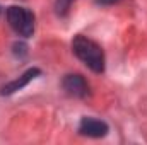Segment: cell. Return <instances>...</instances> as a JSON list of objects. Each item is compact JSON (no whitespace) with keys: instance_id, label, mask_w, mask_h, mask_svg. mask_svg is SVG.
<instances>
[{"instance_id":"obj_4","label":"cell","mask_w":147,"mask_h":145,"mask_svg":"<svg viewBox=\"0 0 147 145\" xmlns=\"http://www.w3.org/2000/svg\"><path fill=\"white\" fill-rule=\"evenodd\" d=\"M108 125L101 119L96 118H82L80 125H79V133L84 137H91V138H101L108 133Z\"/></svg>"},{"instance_id":"obj_6","label":"cell","mask_w":147,"mask_h":145,"mask_svg":"<svg viewBox=\"0 0 147 145\" xmlns=\"http://www.w3.org/2000/svg\"><path fill=\"white\" fill-rule=\"evenodd\" d=\"M74 0H57L55 2V10H57V14L58 15H65L67 12H69V9H70V5H72Z\"/></svg>"},{"instance_id":"obj_5","label":"cell","mask_w":147,"mask_h":145,"mask_svg":"<svg viewBox=\"0 0 147 145\" xmlns=\"http://www.w3.org/2000/svg\"><path fill=\"white\" fill-rule=\"evenodd\" d=\"M38 75H41V70L36 68V67H33V68H29V70H26V72L22 73L21 77H17L16 80H12V82H9V84H5L3 87H2V91H0V94L2 96H10V94H14V92H17V91H21V89H24L33 79H36Z\"/></svg>"},{"instance_id":"obj_3","label":"cell","mask_w":147,"mask_h":145,"mask_svg":"<svg viewBox=\"0 0 147 145\" xmlns=\"http://www.w3.org/2000/svg\"><path fill=\"white\" fill-rule=\"evenodd\" d=\"M62 87L72 97L84 99V97L89 96V84H87V80L80 73H69V75H65L63 80H62Z\"/></svg>"},{"instance_id":"obj_2","label":"cell","mask_w":147,"mask_h":145,"mask_svg":"<svg viewBox=\"0 0 147 145\" xmlns=\"http://www.w3.org/2000/svg\"><path fill=\"white\" fill-rule=\"evenodd\" d=\"M9 26L22 38H31L34 34V14L19 5H10L5 12Z\"/></svg>"},{"instance_id":"obj_7","label":"cell","mask_w":147,"mask_h":145,"mask_svg":"<svg viewBox=\"0 0 147 145\" xmlns=\"http://www.w3.org/2000/svg\"><path fill=\"white\" fill-rule=\"evenodd\" d=\"M120 0H96V3H101V5H113Z\"/></svg>"},{"instance_id":"obj_1","label":"cell","mask_w":147,"mask_h":145,"mask_svg":"<svg viewBox=\"0 0 147 145\" xmlns=\"http://www.w3.org/2000/svg\"><path fill=\"white\" fill-rule=\"evenodd\" d=\"M72 51L89 70L94 73L105 72V51L96 41L79 34L72 41Z\"/></svg>"}]
</instances>
